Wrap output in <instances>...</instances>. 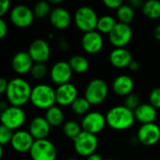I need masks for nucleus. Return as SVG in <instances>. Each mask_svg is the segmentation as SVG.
<instances>
[{"label":"nucleus","mask_w":160,"mask_h":160,"mask_svg":"<svg viewBox=\"0 0 160 160\" xmlns=\"http://www.w3.org/2000/svg\"><path fill=\"white\" fill-rule=\"evenodd\" d=\"M32 87L22 78H13L8 82L6 97L11 106L22 107L30 100Z\"/></svg>","instance_id":"1"},{"label":"nucleus","mask_w":160,"mask_h":160,"mask_svg":"<svg viewBox=\"0 0 160 160\" xmlns=\"http://www.w3.org/2000/svg\"><path fill=\"white\" fill-rule=\"evenodd\" d=\"M134 112L125 105H117L111 108L106 113L107 125L114 130H126L135 123Z\"/></svg>","instance_id":"2"},{"label":"nucleus","mask_w":160,"mask_h":160,"mask_svg":"<svg viewBox=\"0 0 160 160\" xmlns=\"http://www.w3.org/2000/svg\"><path fill=\"white\" fill-rule=\"evenodd\" d=\"M30 101L34 107L47 111L56 103L55 90L49 84H38L32 88Z\"/></svg>","instance_id":"3"},{"label":"nucleus","mask_w":160,"mask_h":160,"mask_svg":"<svg viewBox=\"0 0 160 160\" xmlns=\"http://www.w3.org/2000/svg\"><path fill=\"white\" fill-rule=\"evenodd\" d=\"M98 17L95 9L89 6H82L77 8L74 14V22L79 30L83 33L97 29Z\"/></svg>","instance_id":"4"},{"label":"nucleus","mask_w":160,"mask_h":160,"mask_svg":"<svg viewBox=\"0 0 160 160\" xmlns=\"http://www.w3.org/2000/svg\"><path fill=\"white\" fill-rule=\"evenodd\" d=\"M109 94V87L107 82L102 79L91 80L85 88L84 98L90 102L91 105H98L102 103Z\"/></svg>","instance_id":"5"},{"label":"nucleus","mask_w":160,"mask_h":160,"mask_svg":"<svg viewBox=\"0 0 160 160\" xmlns=\"http://www.w3.org/2000/svg\"><path fill=\"white\" fill-rule=\"evenodd\" d=\"M73 145L78 155L88 158L96 153L98 146V140L97 135L82 130L73 140Z\"/></svg>","instance_id":"6"},{"label":"nucleus","mask_w":160,"mask_h":160,"mask_svg":"<svg viewBox=\"0 0 160 160\" xmlns=\"http://www.w3.org/2000/svg\"><path fill=\"white\" fill-rule=\"evenodd\" d=\"M0 120L2 126L11 130H17L24 124L26 120V114L22 107L10 105L8 109L1 112Z\"/></svg>","instance_id":"7"},{"label":"nucleus","mask_w":160,"mask_h":160,"mask_svg":"<svg viewBox=\"0 0 160 160\" xmlns=\"http://www.w3.org/2000/svg\"><path fill=\"white\" fill-rule=\"evenodd\" d=\"M29 154L32 160H55L57 150L51 141L44 139L35 141Z\"/></svg>","instance_id":"8"},{"label":"nucleus","mask_w":160,"mask_h":160,"mask_svg":"<svg viewBox=\"0 0 160 160\" xmlns=\"http://www.w3.org/2000/svg\"><path fill=\"white\" fill-rule=\"evenodd\" d=\"M132 29L129 24L117 22L109 34V40L114 48H125L132 38Z\"/></svg>","instance_id":"9"},{"label":"nucleus","mask_w":160,"mask_h":160,"mask_svg":"<svg viewBox=\"0 0 160 160\" xmlns=\"http://www.w3.org/2000/svg\"><path fill=\"white\" fill-rule=\"evenodd\" d=\"M35 15L33 10L25 5H17L10 10L9 19L11 22L20 28H25L32 24Z\"/></svg>","instance_id":"10"},{"label":"nucleus","mask_w":160,"mask_h":160,"mask_svg":"<svg viewBox=\"0 0 160 160\" xmlns=\"http://www.w3.org/2000/svg\"><path fill=\"white\" fill-rule=\"evenodd\" d=\"M107 125L106 116L99 112H90L85 114L82 120V128L83 131L97 135L102 131Z\"/></svg>","instance_id":"11"},{"label":"nucleus","mask_w":160,"mask_h":160,"mask_svg":"<svg viewBox=\"0 0 160 160\" xmlns=\"http://www.w3.org/2000/svg\"><path fill=\"white\" fill-rule=\"evenodd\" d=\"M137 140L139 142L146 146H152L160 140V128L156 123L142 125L137 132Z\"/></svg>","instance_id":"12"},{"label":"nucleus","mask_w":160,"mask_h":160,"mask_svg":"<svg viewBox=\"0 0 160 160\" xmlns=\"http://www.w3.org/2000/svg\"><path fill=\"white\" fill-rule=\"evenodd\" d=\"M73 70L67 61H58L54 63L50 70L51 79L57 85L69 82Z\"/></svg>","instance_id":"13"},{"label":"nucleus","mask_w":160,"mask_h":160,"mask_svg":"<svg viewBox=\"0 0 160 160\" xmlns=\"http://www.w3.org/2000/svg\"><path fill=\"white\" fill-rule=\"evenodd\" d=\"M28 53L33 59L34 63H43L50 58L51 48L49 43L42 38H37L29 46Z\"/></svg>","instance_id":"14"},{"label":"nucleus","mask_w":160,"mask_h":160,"mask_svg":"<svg viewBox=\"0 0 160 160\" xmlns=\"http://www.w3.org/2000/svg\"><path fill=\"white\" fill-rule=\"evenodd\" d=\"M55 98H56V103L58 105L71 106V104L78 98L77 87L71 82L58 85L57 88L55 89Z\"/></svg>","instance_id":"15"},{"label":"nucleus","mask_w":160,"mask_h":160,"mask_svg":"<svg viewBox=\"0 0 160 160\" xmlns=\"http://www.w3.org/2000/svg\"><path fill=\"white\" fill-rule=\"evenodd\" d=\"M103 38L98 30L84 33L81 40L82 49L90 54L99 52L103 47Z\"/></svg>","instance_id":"16"},{"label":"nucleus","mask_w":160,"mask_h":160,"mask_svg":"<svg viewBox=\"0 0 160 160\" xmlns=\"http://www.w3.org/2000/svg\"><path fill=\"white\" fill-rule=\"evenodd\" d=\"M35 139L26 130H17L14 132L13 137L10 142L11 147L18 153H26L30 152Z\"/></svg>","instance_id":"17"},{"label":"nucleus","mask_w":160,"mask_h":160,"mask_svg":"<svg viewBox=\"0 0 160 160\" xmlns=\"http://www.w3.org/2000/svg\"><path fill=\"white\" fill-rule=\"evenodd\" d=\"M28 131L33 136L35 141L47 139L51 131V125L45 117L37 116L33 118L29 124Z\"/></svg>","instance_id":"18"},{"label":"nucleus","mask_w":160,"mask_h":160,"mask_svg":"<svg viewBox=\"0 0 160 160\" xmlns=\"http://www.w3.org/2000/svg\"><path fill=\"white\" fill-rule=\"evenodd\" d=\"M34 61L28 52L21 51L14 54L11 60V68L18 74H26L31 71Z\"/></svg>","instance_id":"19"},{"label":"nucleus","mask_w":160,"mask_h":160,"mask_svg":"<svg viewBox=\"0 0 160 160\" xmlns=\"http://www.w3.org/2000/svg\"><path fill=\"white\" fill-rule=\"evenodd\" d=\"M111 64L117 68H124L133 61L131 52L126 48H114L109 55Z\"/></svg>","instance_id":"20"},{"label":"nucleus","mask_w":160,"mask_h":160,"mask_svg":"<svg viewBox=\"0 0 160 160\" xmlns=\"http://www.w3.org/2000/svg\"><path fill=\"white\" fill-rule=\"evenodd\" d=\"M49 17L52 25L57 29H65L68 27L71 22V15L69 11L62 7L52 8Z\"/></svg>","instance_id":"21"},{"label":"nucleus","mask_w":160,"mask_h":160,"mask_svg":"<svg viewBox=\"0 0 160 160\" xmlns=\"http://www.w3.org/2000/svg\"><path fill=\"white\" fill-rule=\"evenodd\" d=\"M134 88V82L131 77L128 75H119L112 82L113 92L121 97H128L132 94Z\"/></svg>","instance_id":"22"},{"label":"nucleus","mask_w":160,"mask_h":160,"mask_svg":"<svg viewBox=\"0 0 160 160\" xmlns=\"http://www.w3.org/2000/svg\"><path fill=\"white\" fill-rule=\"evenodd\" d=\"M135 118L142 125L155 123L158 112L157 109L150 103H142L134 111Z\"/></svg>","instance_id":"23"},{"label":"nucleus","mask_w":160,"mask_h":160,"mask_svg":"<svg viewBox=\"0 0 160 160\" xmlns=\"http://www.w3.org/2000/svg\"><path fill=\"white\" fill-rule=\"evenodd\" d=\"M45 118L51 125V127H58L63 124L65 115L62 109L56 105L51 107L46 111Z\"/></svg>","instance_id":"24"},{"label":"nucleus","mask_w":160,"mask_h":160,"mask_svg":"<svg viewBox=\"0 0 160 160\" xmlns=\"http://www.w3.org/2000/svg\"><path fill=\"white\" fill-rule=\"evenodd\" d=\"M73 72L77 73H84L89 68V61L86 57L82 55H73L68 61Z\"/></svg>","instance_id":"25"},{"label":"nucleus","mask_w":160,"mask_h":160,"mask_svg":"<svg viewBox=\"0 0 160 160\" xmlns=\"http://www.w3.org/2000/svg\"><path fill=\"white\" fill-rule=\"evenodd\" d=\"M116 16L119 20V22L129 24L135 17V11L134 8L128 3L123 4L116 10Z\"/></svg>","instance_id":"26"},{"label":"nucleus","mask_w":160,"mask_h":160,"mask_svg":"<svg viewBox=\"0 0 160 160\" xmlns=\"http://www.w3.org/2000/svg\"><path fill=\"white\" fill-rule=\"evenodd\" d=\"M117 22L114 17L112 15H103L99 17L98 22V26L97 29L98 31L101 34H110L112 30L114 28L116 25Z\"/></svg>","instance_id":"27"},{"label":"nucleus","mask_w":160,"mask_h":160,"mask_svg":"<svg viewBox=\"0 0 160 160\" xmlns=\"http://www.w3.org/2000/svg\"><path fill=\"white\" fill-rule=\"evenodd\" d=\"M142 9L145 17L149 19L160 18V1L158 0L145 1Z\"/></svg>","instance_id":"28"},{"label":"nucleus","mask_w":160,"mask_h":160,"mask_svg":"<svg viewBox=\"0 0 160 160\" xmlns=\"http://www.w3.org/2000/svg\"><path fill=\"white\" fill-rule=\"evenodd\" d=\"M90 106V102L84 97H78L76 100L71 104V110L74 113L84 116L89 112Z\"/></svg>","instance_id":"29"},{"label":"nucleus","mask_w":160,"mask_h":160,"mask_svg":"<svg viewBox=\"0 0 160 160\" xmlns=\"http://www.w3.org/2000/svg\"><path fill=\"white\" fill-rule=\"evenodd\" d=\"M82 131V126L79 125L77 122L72 121V120L67 121L63 126L64 135L66 137L69 138V139H72V140H74Z\"/></svg>","instance_id":"30"},{"label":"nucleus","mask_w":160,"mask_h":160,"mask_svg":"<svg viewBox=\"0 0 160 160\" xmlns=\"http://www.w3.org/2000/svg\"><path fill=\"white\" fill-rule=\"evenodd\" d=\"M52 10V9L51 8L50 2H47V1L38 2L33 8V12H34L35 17H37L38 19H43L47 16H50Z\"/></svg>","instance_id":"31"},{"label":"nucleus","mask_w":160,"mask_h":160,"mask_svg":"<svg viewBox=\"0 0 160 160\" xmlns=\"http://www.w3.org/2000/svg\"><path fill=\"white\" fill-rule=\"evenodd\" d=\"M30 74L35 80H41L47 74V66L43 63H35Z\"/></svg>","instance_id":"32"},{"label":"nucleus","mask_w":160,"mask_h":160,"mask_svg":"<svg viewBox=\"0 0 160 160\" xmlns=\"http://www.w3.org/2000/svg\"><path fill=\"white\" fill-rule=\"evenodd\" d=\"M13 134H14L13 130L1 125L0 126V144H1V146L10 143Z\"/></svg>","instance_id":"33"},{"label":"nucleus","mask_w":160,"mask_h":160,"mask_svg":"<svg viewBox=\"0 0 160 160\" xmlns=\"http://www.w3.org/2000/svg\"><path fill=\"white\" fill-rule=\"evenodd\" d=\"M126 107H128V109H130L131 111H135L140 105H141V101H140V98L138 95L136 94H130L128 97L125 98V104Z\"/></svg>","instance_id":"34"},{"label":"nucleus","mask_w":160,"mask_h":160,"mask_svg":"<svg viewBox=\"0 0 160 160\" xmlns=\"http://www.w3.org/2000/svg\"><path fill=\"white\" fill-rule=\"evenodd\" d=\"M150 104L156 109H160V87L154 88L149 95Z\"/></svg>","instance_id":"35"},{"label":"nucleus","mask_w":160,"mask_h":160,"mask_svg":"<svg viewBox=\"0 0 160 160\" xmlns=\"http://www.w3.org/2000/svg\"><path fill=\"white\" fill-rule=\"evenodd\" d=\"M103 4L108 7L109 8H112V9H118L123 4L124 2L122 0H104Z\"/></svg>","instance_id":"36"},{"label":"nucleus","mask_w":160,"mask_h":160,"mask_svg":"<svg viewBox=\"0 0 160 160\" xmlns=\"http://www.w3.org/2000/svg\"><path fill=\"white\" fill-rule=\"evenodd\" d=\"M57 45H58V48L60 50H62V51H67V50L69 49V43H68V41L65 38H63V37L58 38V39H57Z\"/></svg>","instance_id":"37"},{"label":"nucleus","mask_w":160,"mask_h":160,"mask_svg":"<svg viewBox=\"0 0 160 160\" xmlns=\"http://www.w3.org/2000/svg\"><path fill=\"white\" fill-rule=\"evenodd\" d=\"M10 7L9 0H2L0 2V16H4Z\"/></svg>","instance_id":"38"},{"label":"nucleus","mask_w":160,"mask_h":160,"mask_svg":"<svg viewBox=\"0 0 160 160\" xmlns=\"http://www.w3.org/2000/svg\"><path fill=\"white\" fill-rule=\"evenodd\" d=\"M7 34H8V24L3 19H0V38H4Z\"/></svg>","instance_id":"39"},{"label":"nucleus","mask_w":160,"mask_h":160,"mask_svg":"<svg viewBox=\"0 0 160 160\" xmlns=\"http://www.w3.org/2000/svg\"><path fill=\"white\" fill-rule=\"evenodd\" d=\"M8 86V82L6 79L1 78L0 79V94H4V93L6 94Z\"/></svg>","instance_id":"40"},{"label":"nucleus","mask_w":160,"mask_h":160,"mask_svg":"<svg viewBox=\"0 0 160 160\" xmlns=\"http://www.w3.org/2000/svg\"><path fill=\"white\" fill-rule=\"evenodd\" d=\"M128 4L133 8H142L144 2L142 0H130Z\"/></svg>","instance_id":"41"},{"label":"nucleus","mask_w":160,"mask_h":160,"mask_svg":"<svg viewBox=\"0 0 160 160\" xmlns=\"http://www.w3.org/2000/svg\"><path fill=\"white\" fill-rule=\"evenodd\" d=\"M128 68H129L131 71H138V70L140 69V64H139L137 61L133 60V61L130 63V65L128 66Z\"/></svg>","instance_id":"42"},{"label":"nucleus","mask_w":160,"mask_h":160,"mask_svg":"<svg viewBox=\"0 0 160 160\" xmlns=\"http://www.w3.org/2000/svg\"><path fill=\"white\" fill-rule=\"evenodd\" d=\"M154 38L160 41V24L157 25L154 29Z\"/></svg>","instance_id":"43"},{"label":"nucleus","mask_w":160,"mask_h":160,"mask_svg":"<svg viewBox=\"0 0 160 160\" xmlns=\"http://www.w3.org/2000/svg\"><path fill=\"white\" fill-rule=\"evenodd\" d=\"M86 160H103V159H102V157H101L100 155H98V154H96V153H95V154H93V155L89 156Z\"/></svg>","instance_id":"44"},{"label":"nucleus","mask_w":160,"mask_h":160,"mask_svg":"<svg viewBox=\"0 0 160 160\" xmlns=\"http://www.w3.org/2000/svg\"><path fill=\"white\" fill-rule=\"evenodd\" d=\"M8 105L7 102H5V101H1V102H0V109H1L2 112L5 111V110L8 109Z\"/></svg>","instance_id":"45"},{"label":"nucleus","mask_w":160,"mask_h":160,"mask_svg":"<svg viewBox=\"0 0 160 160\" xmlns=\"http://www.w3.org/2000/svg\"><path fill=\"white\" fill-rule=\"evenodd\" d=\"M61 2H62V0H50V4H54V5L60 4Z\"/></svg>","instance_id":"46"},{"label":"nucleus","mask_w":160,"mask_h":160,"mask_svg":"<svg viewBox=\"0 0 160 160\" xmlns=\"http://www.w3.org/2000/svg\"><path fill=\"white\" fill-rule=\"evenodd\" d=\"M67 160H77V159H75V158H68V159H67Z\"/></svg>","instance_id":"47"},{"label":"nucleus","mask_w":160,"mask_h":160,"mask_svg":"<svg viewBox=\"0 0 160 160\" xmlns=\"http://www.w3.org/2000/svg\"><path fill=\"white\" fill-rule=\"evenodd\" d=\"M105 160H114V159H105Z\"/></svg>","instance_id":"48"}]
</instances>
